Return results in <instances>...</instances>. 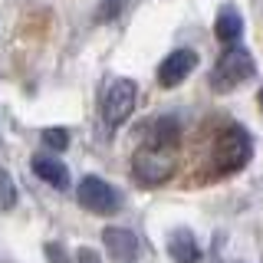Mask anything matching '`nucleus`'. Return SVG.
Returning a JSON list of instances; mask_svg holds the SVG:
<instances>
[{
  "mask_svg": "<svg viewBox=\"0 0 263 263\" xmlns=\"http://www.w3.org/2000/svg\"><path fill=\"white\" fill-rule=\"evenodd\" d=\"M168 253L175 263H197L201 260V247H197L191 230H175V237L168 240Z\"/></svg>",
  "mask_w": 263,
  "mask_h": 263,
  "instance_id": "obj_9",
  "label": "nucleus"
},
{
  "mask_svg": "<svg viewBox=\"0 0 263 263\" xmlns=\"http://www.w3.org/2000/svg\"><path fill=\"white\" fill-rule=\"evenodd\" d=\"M16 208V184L13 178L0 168V211H13Z\"/></svg>",
  "mask_w": 263,
  "mask_h": 263,
  "instance_id": "obj_11",
  "label": "nucleus"
},
{
  "mask_svg": "<svg viewBox=\"0 0 263 263\" xmlns=\"http://www.w3.org/2000/svg\"><path fill=\"white\" fill-rule=\"evenodd\" d=\"M260 112H263V89H260Z\"/></svg>",
  "mask_w": 263,
  "mask_h": 263,
  "instance_id": "obj_16",
  "label": "nucleus"
},
{
  "mask_svg": "<svg viewBox=\"0 0 263 263\" xmlns=\"http://www.w3.org/2000/svg\"><path fill=\"white\" fill-rule=\"evenodd\" d=\"M76 260H79V263H102V260H99V253L92 250V247H82V250L76 253Z\"/></svg>",
  "mask_w": 263,
  "mask_h": 263,
  "instance_id": "obj_14",
  "label": "nucleus"
},
{
  "mask_svg": "<svg viewBox=\"0 0 263 263\" xmlns=\"http://www.w3.org/2000/svg\"><path fill=\"white\" fill-rule=\"evenodd\" d=\"M46 253H49V260H53V263H66V250H63V247L46 243Z\"/></svg>",
  "mask_w": 263,
  "mask_h": 263,
  "instance_id": "obj_15",
  "label": "nucleus"
},
{
  "mask_svg": "<svg viewBox=\"0 0 263 263\" xmlns=\"http://www.w3.org/2000/svg\"><path fill=\"white\" fill-rule=\"evenodd\" d=\"M214 33H217L220 43L237 46V40H240V33H243V20H240V13H237L234 7H224V10L217 13V20H214Z\"/></svg>",
  "mask_w": 263,
  "mask_h": 263,
  "instance_id": "obj_10",
  "label": "nucleus"
},
{
  "mask_svg": "<svg viewBox=\"0 0 263 263\" xmlns=\"http://www.w3.org/2000/svg\"><path fill=\"white\" fill-rule=\"evenodd\" d=\"M197 66V53L194 49H175V53L164 56V63L158 66V82L164 89H175L178 82L187 79V72H191Z\"/></svg>",
  "mask_w": 263,
  "mask_h": 263,
  "instance_id": "obj_6",
  "label": "nucleus"
},
{
  "mask_svg": "<svg viewBox=\"0 0 263 263\" xmlns=\"http://www.w3.org/2000/svg\"><path fill=\"white\" fill-rule=\"evenodd\" d=\"M43 142L49 148H56V152H63V148L69 145V132H66V128H46L43 132Z\"/></svg>",
  "mask_w": 263,
  "mask_h": 263,
  "instance_id": "obj_12",
  "label": "nucleus"
},
{
  "mask_svg": "<svg viewBox=\"0 0 263 263\" xmlns=\"http://www.w3.org/2000/svg\"><path fill=\"white\" fill-rule=\"evenodd\" d=\"M135 102H138V86L132 79H112L109 89L102 96V119L105 125H122L128 122V115L135 112Z\"/></svg>",
  "mask_w": 263,
  "mask_h": 263,
  "instance_id": "obj_4",
  "label": "nucleus"
},
{
  "mask_svg": "<svg viewBox=\"0 0 263 263\" xmlns=\"http://www.w3.org/2000/svg\"><path fill=\"white\" fill-rule=\"evenodd\" d=\"M102 240H105V247H109L112 260H119V263H135L138 260V237L132 234V230H125V227H105Z\"/></svg>",
  "mask_w": 263,
  "mask_h": 263,
  "instance_id": "obj_7",
  "label": "nucleus"
},
{
  "mask_svg": "<svg viewBox=\"0 0 263 263\" xmlns=\"http://www.w3.org/2000/svg\"><path fill=\"white\" fill-rule=\"evenodd\" d=\"M178 171V148L175 145H158L145 142L132 158V175L142 181L145 187H158L164 181H171Z\"/></svg>",
  "mask_w": 263,
  "mask_h": 263,
  "instance_id": "obj_1",
  "label": "nucleus"
},
{
  "mask_svg": "<svg viewBox=\"0 0 263 263\" xmlns=\"http://www.w3.org/2000/svg\"><path fill=\"white\" fill-rule=\"evenodd\" d=\"M122 7H125V0H102V7H99V20H112V16H119Z\"/></svg>",
  "mask_w": 263,
  "mask_h": 263,
  "instance_id": "obj_13",
  "label": "nucleus"
},
{
  "mask_svg": "<svg viewBox=\"0 0 263 263\" xmlns=\"http://www.w3.org/2000/svg\"><path fill=\"white\" fill-rule=\"evenodd\" d=\"M214 175H234L240 171L247 161L253 158V138L247 135V128L230 125L227 132H220V138L214 142Z\"/></svg>",
  "mask_w": 263,
  "mask_h": 263,
  "instance_id": "obj_3",
  "label": "nucleus"
},
{
  "mask_svg": "<svg viewBox=\"0 0 263 263\" xmlns=\"http://www.w3.org/2000/svg\"><path fill=\"white\" fill-rule=\"evenodd\" d=\"M253 72H257V63H253L250 49L247 46H227L211 69V89L214 92H234Z\"/></svg>",
  "mask_w": 263,
  "mask_h": 263,
  "instance_id": "obj_2",
  "label": "nucleus"
},
{
  "mask_svg": "<svg viewBox=\"0 0 263 263\" xmlns=\"http://www.w3.org/2000/svg\"><path fill=\"white\" fill-rule=\"evenodd\" d=\"M79 204L92 214H112L119 208V197L99 175H86L79 181Z\"/></svg>",
  "mask_w": 263,
  "mask_h": 263,
  "instance_id": "obj_5",
  "label": "nucleus"
},
{
  "mask_svg": "<svg viewBox=\"0 0 263 263\" xmlns=\"http://www.w3.org/2000/svg\"><path fill=\"white\" fill-rule=\"evenodd\" d=\"M33 175L36 178H43L46 184H53V187H69V168L60 161V158H33Z\"/></svg>",
  "mask_w": 263,
  "mask_h": 263,
  "instance_id": "obj_8",
  "label": "nucleus"
}]
</instances>
